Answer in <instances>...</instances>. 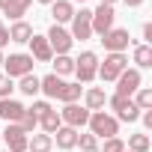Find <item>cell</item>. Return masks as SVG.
<instances>
[{"label": "cell", "instance_id": "obj_7", "mask_svg": "<svg viewBox=\"0 0 152 152\" xmlns=\"http://www.w3.org/2000/svg\"><path fill=\"white\" fill-rule=\"evenodd\" d=\"M99 42L104 45V51H107V54H122V51L128 48L131 36H128V30H122V27H113V30H107L104 36H99Z\"/></svg>", "mask_w": 152, "mask_h": 152}, {"label": "cell", "instance_id": "obj_5", "mask_svg": "<svg viewBox=\"0 0 152 152\" xmlns=\"http://www.w3.org/2000/svg\"><path fill=\"white\" fill-rule=\"evenodd\" d=\"M107 102H110V107L116 110V116H113L116 122H137V119H140V110H137V104H134L128 96H116V93H113V99H107Z\"/></svg>", "mask_w": 152, "mask_h": 152}, {"label": "cell", "instance_id": "obj_38", "mask_svg": "<svg viewBox=\"0 0 152 152\" xmlns=\"http://www.w3.org/2000/svg\"><path fill=\"white\" fill-rule=\"evenodd\" d=\"M39 3H45V6H51V3H54V0H39Z\"/></svg>", "mask_w": 152, "mask_h": 152}, {"label": "cell", "instance_id": "obj_28", "mask_svg": "<svg viewBox=\"0 0 152 152\" xmlns=\"http://www.w3.org/2000/svg\"><path fill=\"white\" fill-rule=\"evenodd\" d=\"M131 102L137 104V110H152V90H149V87H140Z\"/></svg>", "mask_w": 152, "mask_h": 152}, {"label": "cell", "instance_id": "obj_41", "mask_svg": "<svg viewBox=\"0 0 152 152\" xmlns=\"http://www.w3.org/2000/svg\"><path fill=\"white\" fill-rule=\"evenodd\" d=\"M0 152H9V149H0Z\"/></svg>", "mask_w": 152, "mask_h": 152}, {"label": "cell", "instance_id": "obj_6", "mask_svg": "<svg viewBox=\"0 0 152 152\" xmlns=\"http://www.w3.org/2000/svg\"><path fill=\"white\" fill-rule=\"evenodd\" d=\"M0 140H6V149H9V152H27L30 134H27L18 122H6V131L0 134Z\"/></svg>", "mask_w": 152, "mask_h": 152}, {"label": "cell", "instance_id": "obj_36", "mask_svg": "<svg viewBox=\"0 0 152 152\" xmlns=\"http://www.w3.org/2000/svg\"><path fill=\"white\" fill-rule=\"evenodd\" d=\"M122 3H125V6H131V9H137V6L143 3V0H122Z\"/></svg>", "mask_w": 152, "mask_h": 152}, {"label": "cell", "instance_id": "obj_26", "mask_svg": "<svg viewBox=\"0 0 152 152\" xmlns=\"http://www.w3.org/2000/svg\"><path fill=\"white\" fill-rule=\"evenodd\" d=\"M125 149L128 152H149L152 149V140H149V134H131Z\"/></svg>", "mask_w": 152, "mask_h": 152}, {"label": "cell", "instance_id": "obj_18", "mask_svg": "<svg viewBox=\"0 0 152 152\" xmlns=\"http://www.w3.org/2000/svg\"><path fill=\"white\" fill-rule=\"evenodd\" d=\"M51 15H54V24H66V21H72V15H75V6L69 3V0H54L51 3Z\"/></svg>", "mask_w": 152, "mask_h": 152}, {"label": "cell", "instance_id": "obj_25", "mask_svg": "<svg viewBox=\"0 0 152 152\" xmlns=\"http://www.w3.org/2000/svg\"><path fill=\"white\" fill-rule=\"evenodd\" d=\"M39 125H42V131H45V134H54V131H57V128L63 125V119H60V113H57V110L51 107V110H48L45 116H39Z\"/></svg>", "mask_w": 152, "mask_h": 152}, {"label": "cell", "instance_id": "obj_33", "mask_svg": "<svg viewBox=\"0 0 152 152\" xmlns=\"http://www.w3.org/2000/svg\"><path fill=\"white\" fill-rule=\"evenodd\" d=\"M30 110H33L36 116H45V113L51 110V104H48V102H33V107H30Z\"/></svg>", "mask_w": 152, "mask_h": 152}, {"label": "cell", "instance_id": "obj_19", "mask_svg": "<svg viewBox=\"0 0 152 152\" xmlns=\"http://www.w3.org/2000/svg\"><path fill=\"white\" fill-rule=\"evenodd\" d=\"M63 78H57V75L51 72V75H45V78H39V93H45L48 99H57L60 96V90H63Z\"/></svg>", "mask_w": 152, "mask_h": 152}, {"label": "cell", "instance_id": "obj_3", "mask_svg": "<svg viewBox=\"0 0 152 152\" xmlns=\"http://www.w3.org/2000/svg\"><path fill=\"white\" fill-rule=\"evenodd\" d=\"M75 75H78V84H93L99 75V57L93 51H84L75 60Z\"/></svg>", "mask_w": 152, "mask_h": 152}, {"label": "cell", "instance_id": "obj_29", "mask_svg": "<svg viewBox=\"0 0 152 152\" xmlns=\"http://www.w3.org/2000/svg\"><path fill=\"white\" fill-rule=\"evenodd\" d=\"M18 125H21V128H24V131H27V134H33V131H36V125H39V116H36V113H33V110H30V107H27V110H24V116H21V122H18Z\"/></svg>", "mask_w": 152, "mask_h": 152}, {"label": "cell", "instance_id": "obj_14", "mask_svg": "<svg viewBox=\"0 0 152 152\" xmlns=\"http://www.w3.org/2000/svg\"><path fill=\"white\" fill-rule=\"evenodd\" d=\"M24 104L15 102V99H0V119H6V122H21L24 116Z\"/></svg>", "mask_w": 152, "mask_h": 152}, {"label": "cell", "instance_id": "obj_17", "mask_svg": "<svg viewBox=\"0 0 152 152\" xmlns=\"http://www.w3.org/2000/svg\"><path fill=\"white\" fill-rule=\"evenodd\" d=\"M51 140H57V146H60V149H75V146H78V128L60 125V128L51 134Z\"/></svg>", "mask_w": 152, "mask_h": 152}, {"label": "cell", "instance_id": "obj_20", "mask_svg": "<svg viewBox=\"0 0 152 152\" xmlns=\"http://www.w3.org/2000/svg\"><path fill=\"white\" fill-rule=\"evenodd\" d=\"M30 36H33V27H30L27 21H15V24L9 27V42L24 45V42H30Z\"/></svg>", "mask_w": 152, "mask_h": 152}, {"label": "cell", "instance_id": "obj_1", "mask_svg": "<svg viewBox=\"0 0 152 152\" xmlns=\"http://www.w3.org/2000/svg\"><path fill=\"white\" fill-rule=\"evenodd\" d=\"M90 134H96V137H116L119 134V122L110 116V113H104V110H96V113H90Z\"/></svg>", "mask_w": 152, "mask_h": 152}, {"label": "cell", "instance_id": "obj_31", "mask_svg": "<svg viewBox=\"0 0 152 152\" xmlns=\"http://www.w3.org/2000/svg\"><path fill=\"white\" fill-rule=\"evenodd\" d=\"M12 90H15L12 78H6V75H0V99H12Z\"/></svg>", "mask_w": 152, "mask_h": 152}, {"label": "cell", "instance_id": "obj_42", "mask_svg": "<svg viewBox=\"0 0 152 152\" xmlns=\"http://www.w3.org/2000/svg\"><path fill=\"white\" fill-rule=\"evenodd\" d=\"M0 143H3V140H0Z\"/></svg>", "mask_w": 152, "mask_h": 152}, {"label": "cell", "instance_id": "obj_12", "mask_svg": "<svg viewBox=\"0 0 152 152\" xmlns=\"http://www.w3.org/2000/svg\"><path fill=\"white\" fill-rule=\"evenodd\" d=\"M113 21H116L113 6H99V9L93 12V33H96V36H104L107 30H113Z\"/></svg>", "mask_w": 152, "mask_h": 152}, {"label": "cell", "instance_id": "obj_15", "mask_svg": "<svg viewBox=\"0 0 152 152\" xmlns=\"http://www.w3.org/2000/svg\"><path fill=\"white\" fill-rule=\"evenodd\" d=\"M33 0H0V9H3V15H9L12 21H21L27 15Z\"/></svg>", "mask_w": 152, "mask_h": 152}, {"label": "cell", "instance_id": "obj_8", "mask_svg": "<svg viewBox=\"0 0 152 152\" xmlns=\"http://www.w3.org/2000/svg\"><path fill=\"white\" fill-rule=\"evenodd\" d=\"M93 36V9H81L72 15V39L87 42Z\"/></svg>", "mask_w": 152, "mask_h": 152}, {"label": "cell", "instance_id": "obj_30", "mask_svg": "<svg viewBox=\"0 0 152 152\" xmlns=\"http://www.w3.org/2000/svg\"><path fill=\"white\" fill-rule=\"evenodd\" d=\"M78 146H81V152H96L99 149V137L96 134H78Z\"/></svg>", "mask_w": 152, "mask_h": 152}, {"label": "cell", "instance_id": "obj_23", "mask_svg": "<svg viewBox=\"0 0 152 152\" xmlns=\"http://www.w3.org/2000/svg\"><path fill=\"white\" fill-rule=\"evenodd\" d=\"M51 146H54L51 134H33L27 140V152H51Z\"/></svg>", "mask_w": 152, "mask_h": 152}, {"label": "cell", "instance_id": "obj_2", "mask_svg": "<svg viewBox=\"0 0 152 152\" xmlns=\"http://www.w3.org/2000/svg\"><path fill=\"white\" fill-rule=\"evenodd\" d=\"M125 69H128V57L125 54H107L104 63H99V75H96V78H102L104 84H110V81L119 78Z\"/></svg>", "mask_w": 152, "mask_h": 152}, {"label": "cell", "instance_id": "obj_24", "mask_svg": "<svg viewBox=\"0 0 152 152\" xmlns=\"http://www.w3.org/2000/svg\"><path fill=\"white\" fill-rule=\"evenodd\" d=\"M134 63H137V72L152 69V48L149 45H134Z\"/></svg>", "mask_w": 152, "mask_h": 152}, {"label": "cell", "instance_id": "obj_11", "mask_svg": "<svg viewBox=\"0 0 152 152\" xmlns=\"http://www.w3.org/2000/svg\"><path fill=\"white\" fill-rule=\"evenodd\" d=\"M140 87H143V78H140L137 69H125L119 78H116V96H128L131 99Z\"/></svg>", "mask_w": 152, "mask_h": 152}, {"label": "cell", "instance_id": "obj_4", "mask_svg": "<svg viewBox=\"0 0 152 152\" xmlns=\"http://www.w3.org/2000/svg\"><path fill=\"white\" fill-rule=\"evenodd\" d=\"M33 57L30 54H9L3 57V69H6V78H24V75H33Z\"/></svg>", "mask_w": 152, "mask_h": 152}, {"label": "cell", "instance_id": "obj_40", "mask_svg": "<svg viewBox=\"0 0 152 152\" xmlns=\"http://www.w3.org/2000/svg\"><path fill=\"white\" fill-rule=\"evenodd\" d=\"M75 3H87V0H75Z\"/></svg>", "mask_w": 152, "mask_h": 152}, {"label": "cell", "instance_id": "obj_35", "mask_svg": "<svg viewBox=\"0 0 152 152\" xmlns=\"http://www.w3.org/2000/svg\"><path fill=\"white\" fill-rule=\"evenodd\" d=\"M143 39H146V42H152V24H149V21L143 24Z\"/></svg>", "mask_w": 152, "mask_h": 152}, {"label": "cell", "instance_id": "obj_43", "mask_svg": "<svg viewBox=\"0 0 152 152\" xmlns=\"http://www.w3.org/2000/svg\"><path fill=\"white\" fill-rule=\"evenodd\" d=\"M125 152H128V149H125Z\"/></svg>", "mask_w": 152, "mask_h": 152}, {"label": "cell", "instance_id": "obj_21", "mask_svg": "<svg viewBox=\"0 0 152 152\" xmlns=\"http://www.w3.org/2000/svg\"><path fill=\"white\" fill-rule=\"evenodd\" d=\"M54 75L63 78V75H75V60L69 54H54Z\"/></svg>", "mask_w": 152, "mask_h": 152}, {"label": "cell", "instance_id": "obj_39", "mask_svg": "<svg viewBox=\"0 0 152 152\" xmlns=\"http://www.w3.org/2000/svg\"><path fill=\"white\" fill-rule=\"evenodd\" d=\"M0 66H3V51H0Z\"/></svg>", "mask_w": 152, "mask_h": 152}, {"label": "cell", "instance_id": "obj_13", "mask_svg": "<svg viewBox=\"0 0 152 152\" xmlns=\"http://www.w3.org/2000/svg\"><path fill=\"white\" fill-rule=\"evenodd\" d=\"M27 45H30V57H33L36 63H51V60H54V51H51V45H48L45 36H36V33H33Z\"/></svg>", "mask_w": 152, "mask_h": 152}, {"label": "cell", "instance_id": "obj_34", "mask_svg": "<svg viewBox=\"0 0 152 152\" xmlns=\"http://www.w3.org/2000/svg\"><path fill=\"white\" fill-rule=\"evenodd\" d=\"M3 45H9V30L3 27V21H0V51H3Z\"/></svg>", "mask_w": 152, "mask_h": 152}, {"label": "cell", "instance_id": "obj_27", "mask_svg": "<svg viewBox=\"0 0 152 152\" xmlns=\"http://www.w3.org/2000/svg\"><path fill=\"white\" fill-rule=\"evenodd\" d=\"M18 90L24 93V96H39V78L36 75H24V78H18Z\"/></svg>", "mask_w": 152, "mask_h": 152}, {"label": "cell", "instance_id": "obj_16", "mask_svg": "<svg viewBox=\"0 0 152 152\" xmlns=\"http://www.w3.org/2000/svg\"><path fill=\"white\" fill-rule=\"evenodd\" d=\"M104 104H107V96H104V90H102V87H90V90L84 93V107H87L90 113L104 110Z\"/></svg>", "mask_w": 152, "mask_h": 152}, {"label": "cell", "instance_id": "obj_37", "mask_svg": "<svg viewBox=\"0 0 152 152\" xmlns=\"http://www.w3.org/2000/svg\"><path fill=\"white\" fill-rule=\"evenodd\" d=\"M113 3H119V0H99V6H113Z\"/></svg>", "mask_w": 152, "mask_h": 152}, {"label": "cell", "instance_id": "obj_22", "mask_svg": "<svg viewBox=\"0 0 152 152\" xmlns=\"http://www.w3.org/2000/svg\"><path fill=\"white\" fill-rule=\"evenodd\" d=\"M81 93H84V87H81V84H63V90H60L57 102H63V104H75V102L81 99Z\"/></svg>", "mask_w": 152, "mask_h": 152}, {"label": "cell", "instance_id": "obj_32", "mask_svg": "<svg viewBox=\"0 0 152 152\" xmlns=\"http://www.w3.org/2000/svg\"><path fill=\"white\" fill-rule=\"evenodd\" d=\"M102 152H125V143H122L119 137H107L104 146H102Z\"/></svg>", "mask_w": 152, "mask_h": 152}, {"label": "cell", "instance_id": "obj_10", "mask_svg": "<svg viewBox=\"0 0 152 152\" xmlns=\"http://www.w3.org/2000/svg\"><path fill=\"white\" fill-rule=\"evenodd\" d=\"M60 119H63V125H69V128H84V125L90 122V110L75 102V104H66V107L60 110Z\"/></svg>", "mask_w": 152, "mask_h": 152}, {"label": "cell", "instance_id": "obj_9", "mask_svg": "<svg viewBox=\"0 0 152 152\" xmlns=\"http://www.w3.org/2000/svg\"><path fill=\"white\" fill-rule=\"evenodd\" d=\"M45 39H48V45H51V51H54V54H69V51H72V45H75L72 33H69V30H63L60 24H54V27L48 30V36H45Z\"/></svg>", "mask_w": 152, "mask_h": 152}]
</instances>
